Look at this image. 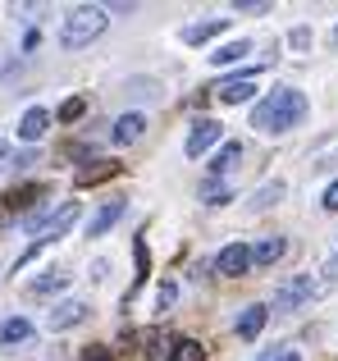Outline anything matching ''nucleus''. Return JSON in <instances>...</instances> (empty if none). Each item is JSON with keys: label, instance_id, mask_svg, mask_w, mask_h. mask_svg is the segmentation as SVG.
I'll list each match as a JSON object with an SVG mask.
<instances>
[{"label": "nucleus", "instance_id": "22", "mask_svg": "<svg viewBox=\"0 0 338 361\" xmlns=\"http://www.w3.org/2000/svg\"><path fill=\"white\" fill-rule=\"evenodd\" d=\"M247 51H251V42H229V46H220V51L211 55V64H215V69H220V64H238Z\"/></svg>", "mask_w": 338, "mask_h": 361}, {"label": "nucleus", "instance_id": "23", "mask_svg": "<svg viewBox=\"0 0 338 361\" xmlns=\"http://www.w3.org/2000/svg\"><path fill=\"white\" fill-rule=\"evenodd\" d=\"M82 115H87V101H82V97H69V101L60 106V119H64V123H78Z\"/></svg>", "mask_w": 338, "mask_h": 361}, {"label": "nucleus", "instance_id": "14", "mask_svg": "<svg viewBox=\"0 0 338 361\" xmlns=\"http://www.w3.org/2000/svg\"><path fill=\"white\" fill-rule=\"evenodd\" d=\"M265 320H270V307H247L238 316V338H256L265 329Z\"/></svg>", "mask_w": 338, "mask_h": 361}, {"label": "nucleus", "instance_id": "17", "mask_svg": "<svg viewBox=\"0 0 338 361\" xmlns=\"http://www.w3.org/2000/svg\"><path fill=\"white\" fill-rule=\"evenodd\" d=\"M284 238H265V243H256V247H251V265H275L279 261V256H284Z\"/></svg>", "mask_w": 338, "mask_h": 361}, {"label": "nucleus", "instance_id": "27", "mask_svg": "<svg viewBox=\"0 0 338 361\" xmlns=\"http://www.w3.org/2000/svg\"><path fill=\"white\" fill-rule=\"evenodd\" d=\"M82 361H115V357H110V348L92 343V348H82Z\"/></svg>", "mask_w": 338, "mask_h": 361}, {"label": "nucleus", "instance_id": "30", "mask_svg": "<svg viewBox=\"0 0 338 361\" xmlns=\"http://www.w3.org/2000/svg\"><path fill=\"white\" fill-rule=\"evenodd\" d=\"M37 46H42V32H37V27H32V32H23V51H37Z\"/></svg>", "mask_w": 338, "mask_h": 361}, {"label": "nucleus", "instance_id": "5", "mask_svg": "<svg viewBox=\"0 0 338 361\" xmlns=\"http://www.w3.org/2000/svg\"><path fill=\"white\" fill-rule=\"evenodd\" d=\"M306 298H311V274H293V279L279 283V293H275V311H297Z\"/></svg>", "mask_w": 338, "mask_h": 361}, {"label": "nucleus", "instance_id": "19", "mask_svg": "<svg viewBox=\"0 0 338 361\" xmlns=\"http://www.w3.org/2000/svg\"><path fill=\"white\" fill-rule=\"evenodd\" d=\"M32 202H37V206L46 202V188H42V183H32V188H14V192L5 197V206H14V211H18V206H32Z\"/></svg>", "mask_w": 338, "mask_h": 361}, {"label": "nucleus", "instance_id": "12", "mask_svg": "<svg viewBox=\"0 0 338 361\" xmlns=\"http://www.w3.org/2000/svg\"><path fill=\"white\" fill-rule=\"evenodd\" d=\"M224 27H229V18H206V23L183 27V42H187V46H201V42H211V37H220Z\"/></svg>", "mask_w": 338, "mask_h": 361}, {"label": "nucleus", "instance_id": "1", "mask_svg": "<svg viewBox=\"0 0 338 361\" xmlns=\"http://www.w3.org/2000/svg\"><path fill=\"white\" fill-rule=\"evenodd\" d=\"M302 119H306V97L297 87H275L251 110V128H261V133H288Z\"/></svg>", "mask_w": 338, "mask_h": 361}, {"label": "nucleus", "instance_id": "8", "mask_svg": "<svg viewBox=\"0 0 338 361\" xmlns=\"http://www.w3.org/2000/svg\"><path fill=\"white\" fill-rule=\"evenodd\" d=\"M119 174V160H87V165L73 174V183L78 188H96V183H106V178H115Z\"/></svg>", "mask_w": 338, "mask_h": 361}, {"label": "nucleus", "instance_id": "25", "mask_svg": "<svg viewBox=\"0 0 338 361\" xmlns=\"http://www.w3.org/2000/svg\"><path fill=\"white\" fill-rule=\"evenodd\" d=\"M174 302H178V283H174V279H165V283H161V293H156V307L169 311Z\"/></svg>", "mask_w": 338, "mask_h": 361}, {"label": "nucleus", "instance_id": "10", "mask_svg": "<svg viewBox=\"0 0 338 361\" xmlns=\"http://www.w3.org/2000/svg\"><path fill=\"white\" fill-rule=\"evenodd\" d=\"M119 215H124V202H106L96 215H92V224H87V238H106V233L119 224Z\"/></svg>", "mask_w": 338, "mask_h": 361}, {"label": "nucleus", "instance_id": "31", "mask_svg": "<svg viewBox=\"0 0 338 361\" xmlns=\"http://www.w3.org/2000/svg\"><path fill=\"white\" fill-rule=\"evenodd\" d=\"M275 361H302V357H297V353H293V348H284V353H279Z\"/></svg>", "mask_w": 338, "mask_h": 361}, {"label": "nucleus", "instance_id": "4", "mask_svg": "<svg viewBox=\"0 0 338 361\" xmlns=\"http://www.w3.org/2000/svg\"><path fill=\"white\" fill-rule=\"evenodd\" d=\"M215 270L224 274V279H238V274L251 270V247L247 243H229L220 256H215Z\"/></svg>", "mask_w": 338, "mask_h": 361}, {"label": "nucleus", "instance_id": "16", "mask_svg": "<svg viewBox=\"0 0 338 361\" xmlns=\"http://www.w3.org/2000/svg\"><path fill=\"white\" fill-rule=\"evenodd\" d=\"M238 160H242V142H224V147L215 151V160H211V174H215V178L229 174V169L238 165Z\"/></svg>", "mask_w": 338, "mask_h": 361}, {"label": "nucleus", "instance_id": "26", "mask_svg": "<svg viewBox=\"0 0 338 361\" xmlns=\"http://www.w3.org/2000/svg\"><path fill=\"white\" fill-rule=\"evenodd\" d=\"M161 343H165V334H161V329H151V334H142V353H146V357H161V353H165Z\"/></svg>", "mask_w": 338, "mask_h": 361}, {"label": "nucleus", "instance_id": "6", "mask_svg": "<svg viewBox=\"0 0 338 361\" xmlns=\"http://www.w3.org/2000/svg\"><path fill=\"white\" fill-rule=\"evenodd\" d=\"M215 97H220L224 106H242V101H251V97H256V69H247L242 78L220 82V87H215Z\"/></svg>", "mask_w": 338, "mask_h": 361}, {"label": "nucleus", "instance_id": "13", "mask_svg": "<svg viewBox=\"0 0 338 361\" xmlns=\"http://www.w3.org/2000/svg\"><path fill=\"white\" fill-rule=\"evenodd\" d=\"M46 128H51V115H46L42 106H32V110L23 115V123H18V137H23V142H37Z\"/></svg>", "mask_w": 338, "mask_h": 361}, {"label": "nucleus", "instance_id": "2", "mask_svg": "<svg viewBox=\"0 0 338 361\" xmlns=\"http://www.w3.org/2000/svg\"><path fill=\"white\" fill-rule=\"evenodd\" d=\"M106 23H110V9H101V5L69 9L64 23H60V46H64V51H82L87 42H96V37L106 32Z\"/></svg>", "mask_w": 338, "mask_h": 361}, {"label": "nucleus", "instance_id": "15", "mask_svg": "<svg viewBox=\"0 0 338 361\" xmlns=\"http://www.w3.org/2000/svg\"><path fill=\"white\" fill-rule=\"evenodd\" d=\"M60 288H69V274L64 270H46L42 279L27 283V298H46V293H60Z\"/></svg>", "mask_w": 338, "mask_h": 361}, {"label": "nucleus", "instance_id": "28", "mask_svg": "<svg viewBox=\"0 0 338 361\" xmlns=\"http://www.w3.org/2000/svg\"><path fill=\"white\" fill-rule=\"evenodd\" d=\"M270 0H238V14H265Z\"/></svg>", "mask_w": 338, "mask_h": 361}, {"label": "nucleus", "instance_id": "9", "mask_svg": "<svg viewBox=\"0 0 338 361\" xmlns=\"http://www.w3.org/2000/svg\"><path fill=\"white\" fill-rule=\"evenodd\" d=\"M78 320H87V302H60V307L51 311V316H46V325L51 329H69V325H78Z\"/></svg>", "mask_w": 338, "mask_h": 361}, {"label": "nucleus", "instance_id": "24", "mask_svg": "<svg viewBox=\"0 0 338 361\" xmlns=\"http://www.w3.org/2000/svg\"><path fill=\"white\" fill-rule=\"evenodd\" d=\"M279 197H284V183H270V188H261V192L251 197V206H256V211H265V206H275Z\"/></svg>", "mask_w": 338, "mask_h": 361}, {"label": "nucleus", "instance_id": "3", "mask_svg": "<svg viewBox=\"0 0 338 361\" xmlns=\"http://www.w3.org/2000/svg\"><path fill=\"white\" fill-rule=\"evenodd\" d=\"M78 215H82V202H64L60 211H51V220L37 229V247H46V243H55V238H64V233L78 224Z\"/></svg>", "mask_w": 338, "mask_h": 361}, {"label": "nucleus", "instance_id": "32", "mask_svg": "<svg viewBox=\"0 0 338 361\" xmlns=\"http://www.w3.org/2000/svg\"><path fill=\"white\" fill-rule=\"evenodd\" d=\"M0 160H9V142L5 137H0Z\"/></svg>", "mask_w": 338, "mask_h": 361}, {"label": "nucleus", "instance_id": "7", "mask_svg": "<svg viewBox=\"0 0 338 361\" xmlns=\"http://www.w3.org/2000/svg\"><path fill=\"white\" fill-rule=\"evenodd\" d=\"M215 142H220V123H215V119H196L192 133H187V156L196 160L201 151H211Z\"/></svg>", "mask_w": 338, "mask_h": 361}, {"label": "nucleus", "instance_id": "11", "mask_svg": "<svg viewBox=\"0 0 338 361\" xmlns=\"http://www.w3.org/2000/svg\"><path fill=\"white\" fill-rule=\"evenodd\" d=\"M142 128H146V119H142V115H119V119H115V128H110V137H115L119 147H128V142L142 137Z\"/></svg>", "mask_w": 338, "mask_h": 361}, {"label": "nucleus", "instance_id": "29", "mask_svg": "<svg viewBox=\"0 0 338 361\" xmlns=\"http://www.w3.org/2000/svg\"><path fill=\"white\" fill-rule=\"evenodd\" d=\"M325 211H338V183H330V188H325Z\"/></svg>", "mask_w": 338, "mask_h": 361}, {"label": "nucleus", "instance_id": "18", "mask_svg": "<svg viewBox=\"0 0 338 361\" xmlns=\"http://www.w3.org/2000/svg\"><path fill=\"white\" fill-rule=\"evenodd\" d=\"M23 338H32V320L14 316V320H5V325H0V343H23Z\"/></svg>", "mask_w": 338, "mask_h": 361}, {"label": "nucleus", "instance_id": "21", "mask_svg": "<svg viewBox=\"0 0 338 361\" xmlns=\"http://www.w3.org/2000/svg\"><path fill=\"white\" fill-rule=\"evenodd\" d=\"M229 183H224V178H206V183H201V202L206 206H224V202H229Z\"/></svg>", "mask_w": 338, "mask_h": 361}, {"label": "nucleus", "instance_id": "20", "mask_svg": "<svg viewBox=\"0 0 338 361\" xmlns=\"http://www.w3.org/2000/svg\"><path fill=\"white\" fill-rule=\"evenodd\" d=\"M206 357V348L196 343V338H178L174 348H169V357L165 361H201Z\"/></svg>", "mask_w": 338, "mask_h": 361}]
</instances>
